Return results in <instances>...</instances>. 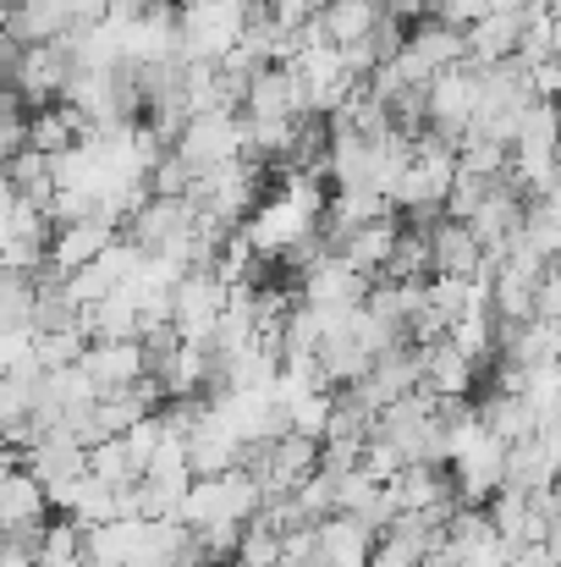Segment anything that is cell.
<instances>
[{
  "instance_id": "1",
  "label": "cell",
  "mask_w": 561,
  "mask_h": 567,
  "mask_svg": "<svg viewBox=\"0 0 561 567\" xmlns=\"http://www.w3.org/2000/svg\"><path fill=\"white\" fill-rule=\"evenodd\" d=\"M172 155L183 161L193 177H204V172H215V166L242 161V116H231V111L187 116V127L172 138Z\"/></svg>"
},
{
  "instance_id": "2",
  "label": "cell",
  "mask_w": 561,
  "mask_h": 567,
  "mask_svg": "<svg viewBox=\"0 0 561 567\" xmlns=\"http://www.w3.org/2000/svg\"><path fill=\"white\" fill-rule=\"evenodd\" d=\"M220 309H226L220 276H209V270H187V276H177V287H172V331H177V342L209 348V331H215Z\"/></svg>"
},
{
  "instance_id": "3",
  "label": "cell",
  "mask_w": 561,
  "mask_h": 567,
  "mask_svg": "<svg viewBox=\"0 0 561 567\" xmlns=\"http://www.w3.org/2000/svg\"><path fill=\"white\" fill-rule=\"evenodd\" d=\"M474 122V72L468 66H446L424 83V127L435 138H446L457 150V138Z\"/></svg>"
},
{
  "instance_id": "4",
  "label": "cell",
  "mask_w": 561,
  "mask_h": 567,
  "mask_svg": "<svg viewBox=\"0 0 561 567\" xmlns=\"http://www.w3.org/2000/svg\"><path fill=\"white\" fill-rule=\"evenodd\" d=\"M193 220H198V209L187 204V198H144L133 215H127V243L138 248V254H166V248H177L187 243V231H193Z\"/></svg>"
},
{
  "instance_id": "5",
  "label": "cell",
  "mask_w": 561,
  "mask_h": 567,
  "mask_svg": "<svg viewBox=\"0 0 561 567\" xmlns=\"http://www.w3.org/2000/svg\"><path fill=\"white\" fill-rule=\"evenodd\" d=\"M66 78H72V55H66L61 44H33V50H22L17 66H11V89L28 100V111H33V105H55L61 89H66Z\"/></svg>"
},
{
  "instance_id": "6",
  "label": "cell",
  "mask_w": 561,
  "mask_h": 567,
  "mask_svg": "<svg viewBox=\"0 0 561 567\" xmlns=\"http://www.w3.org/2000/svg\"><path fill=\"white\" fill-rule=\"evenodd\" d=\"M116 237H122V226H116V220H105V215H83V220H72V226H55V231H50L44 259H50L61 276H72V270L94 265Z\"/></svg>"
},
{
  "instance_id": "7",
  "label": "cell",
  "mask_w": 561,
  "mask_h": 567,
  "mask_svg": "<svg viewBox=\"0 0 561 567\" xmlns=\"http://www.w3.org/2000/svg\"><path fill=\"white\" fill-rule=\"evenodd\" d=\"M374 529L353 513H331L314 524V567H370Z\"/></svg>"
},
{
  "instance_id": "8",
  "label": "cell",
  "mask_w": 561,
  "mask_h": 567,
  "mask_svg": "<svg viewBox=\"0 0 561 567\" xmlns=\"http://www.w3.org/2000/svg\"><path fill=\"white\" fill-rule=\"evenodd\" d=\"M364 292H370V281L353 276L336 254H325L320 265H309L298 276V303H309V309H359Z\"/></svg>"
},
{
  "instance_id": "9",
  "label": "cell",
  "mask_w": 561,
  "mask_h": 567,
  "mask_svg": "<svg viewBox=\"0 0 561 567\" xmlns=\"http://www.w3.org/2000/svg\"><path fill=\"white\" fill-rule=\"evenodd\" d=\"M424 243H429V276H457V281H474L479 270H485V254H479V243H474V231L463 226V220H435L429 231H424Z\"/></svg>"
},
{
  "instance_id": "10",
  "label": "cell",
  "mask_w": 561,
  "mask_h": 567,
  "mask_svg": "<svg viewBox=\"0 0 561 567\" xmlns=\"http://www.w3.org/2000/svg\"><path fill=\"white\" fill-rule=\"evenodd\" d=\"M77 370L94 380V391L105 396V391H122V385L149 375V359H144L138 342H89L83 359H77Z\"/></svg>"
},
{
  "instance_id": "11",
  "label": "cell",
  "mask_w": 561,
  "mask_h": 567,
  "mask_svg": "<svg viewBox=\"0 0 561 567\" xmlns=\"http://www.w3.org/2000/svg\"><path fill=\"white\" fill-rule=\"evenodd\" d=\"M479 364H468L457 348H446V342H435V348H418V391H429V396H463V402H474V391H479Z\"/></svg>"
},
{
  "instance_id": "12",
  "label": "cell",
  "mask_w": 561,
  "mask_h": 567,
  "mask_svg": "<svg viewBox=\"0 0 561 567\" xmlns=\"http://www.w3.org/2000/svg\"><path fill=\"white\" fill-rule=\"evenodd\" d=\"M385 496H391L396 513H429V507H440V502H457L440 463H402V468L385 480Z\"/></svg>"
},
{
  "instance_id": "13",
  "label": "cell",
  "mask_w": 561,
  "mask_h": 567,
  "mask_svg": "<svg viewBox=\"0 0 561 567\" xmlns=\"http://www.w3.org/2000/svg\"><path fill=\"white\" fill-rule=\"evenodd\" d=\"M518 28H523V17H474L463 28V66L485 72V66L512 61L518 55Z\"/></svg>"
},
{
  "instance_id": "14",
  "label": "cell",
  "mask_w": 561,
  "mask_h": 567,
  "mask_svg": "<svg viewBox=\"0 0 561 567\" xmlns=\"http://www.w3.org/2000/svg\"><path fill=\"white\" fill-rule=\"evenodd\" d=\"M22 468L39 480V491L72 485V480H83V446H77L66 430H50V435H39V441L22 452Z\"/></svg>"
},
{
  "instance_id": "15",
  "label": "cell",
  "mask_w": 561,
  "mask_h": 567,
  "mask_svg": "<svg viewBox=\"0 0 561 567\" xmlns=\"http://www.w3.org/2000/svg\"><path fill=\"white\" fill-rule=\"evenodd\" d=\"M44 518H50V502H44L39 480L28 468L0 474V540L6 535H33Z\"/></svg>"
},
{
  "instance_id": "16",
  "label": "cell",
  "mask_w": 561,
  "mask_h": 567,
  "mask_svg": "<svg viewBox=\"0 0 561 567\" xmlns=\"http://www.w3.org/2000/svg\"><path fill=\"white\" fill-rule=\"evenodd\" d=\"M396 231H402V220H396V209H391V215H380V220H370V226L347 231V237H342V248H336V259H342L353 276L374 281V276L385 270L391 248H396Z\"/></svg>"
},
{
  "instance_id": "17",
  "label": "cell",
  "mask_w": 561,
  "mask_h": 567,
  "mask_svg": "<svg viewBox=\"0 0 561 567\" xmlns=\"http://www.w3.org/2000/svg\"><path fill=\"white\" fill-rule=\"evenodd\" d=\"M83 133H89V122H83L72 105H61V100H55V105H33V111H28V122H22V144H28V150H39L44 161H50V155H61V150H72Z\"/></svg>"
},
{
  "instance_id": "18",
  "label": "cell",
  "mask_w": 561,
  "mask_h": 567,
  "mask_svg": "<svg viewBox=\"0 0 561 567\" xmlns=\"http://www.w3.org/2000/svg\"><path fill=\"white\" fill-rule=\"evenodd\" d=\"M320 28H325V44L347 50L359 39H370L374 22H380V0H320Z\"/></svg>"
},
{
  "instance_id": "19",
  "label": "cell",
  "mask_w": 561,
  "mask_h": 567,
  "mask_svg": "<svg viewBox=\"0 0 561 567\" xmlns=\"http://www.w3.org/2000/svg\"><path fill=\"white\" fill-rule=\"evenodd\" d=\"M402 44L424 61V72H429V78H435V72H446V66H463V33H457V28H446L440 17L413 22Z\"/></svg>"
},
{
  "instance_id": "20",
  "label": "cell",
  "mask_w": 561,
  "mask_h": 567,
  "mask_svg": "<svg viewBox=\"0 0 561 567\" xmlns=\"http://www.w3.org/2000/svg\"><path fill=\"white\" fill-rule=\"evenodd\" d=\"M518 231H523V243H529L546 265H557V248H561L557 198H523V220H518Z\"/></svg>"
},
{
  "instance_id": "21",
  "label": "cell",
  "mask_w": 561,
  "mask_h": 567,
  "mask_svg": "<svg viewBox=\"0 0 561 567\" xmlns=\"http://www.w3.org/2000/svg\"><path fill=\"white\" fill-rule=\"evenodd\" d=\"M89 337L72 326V331H33V364L39 370H72L83 359Z\"/></svg>"
},
{
  "instance_id": "22",
  "label": "cell",
  "mask_w": 561,
  "mask_h": 567,
  "mask_svg": "<svg viewBox=\"0 0 561 567\" xmlns=\"http://www.w3.org/2000/svg\"><path fill=\"white\" fill-rule=\"evenodd\" d=\"M325 424H331V391H309V396H298L292 408H287V430L292 435H303V441H325Z\"/></svg>"
},
{
  "instance_id": "23",
  "label": "cell",
  "mask_w": 561,
  "mask_h": 567,
  "mask_svg": "<svg viewBox=\"0 0 561 567\" xmlns=\"http://www.w3.org/2000/svg\"><path fill=\"white\" fill-rule=\"evenodd\" d=\"M292 507H298V518H303V524H320V518H331V513H336V480L314 468V474H309V480L292 491Z\"/></svg>"
},
{
  "instance_id": "24",
  "label": "cell",
  "mask_w": 561,
  "mask_h": 567,
  "mask_svg": "<svg viewBox=\"0 0 561 567\" xmlns=\"http://www.w3.org/2000/svg\"><path fill=\"white\" fill-rule=\"evenodd\" d=\"M226 567H281V540L248 518V524H242V540H237V551H231Z\"/></svg>"
},
{
  "instance_id": "25",
  "label": "cell",
  "mask_w": 561,
  "mask_h": 567,
  "mask_svg": "<svg viewBox=\"0 0 561 567\" xmlns=\"http://www.w3.org/2000/svg\"><path fill=\"white\" fill-rule=\"evenodd\" d=\"M28 315H33V281H28V276L0 270V331L28 326Z\"/></svg>"
},
{
  "instance_id": "26",
  "label": "cell",
  "mask_w": 561,
  "mask_h": 567,
  "mask_svg": "<svg viewBox=\"0 0 561 567\" xmlns=\"http://www.w3.org/2000/svg\"><path fill=\"white\" fill-rule=\"evenodd\" d=\"M485 193H490L485 177L457 172V177H451V188H446V198H440V215H446V220H468V215L479 209V198H485Z\"/></svg>"
},
{
  "instance_id": "27",
  "label": "cell",
  "mask_w": 561,
  "mask_h": 567,
  "mask_svg": "<svg viewBox=\"0 0 561 567\" xmlns=\"http://www.w3.org/2000/svg\"><path fill=\"white\" fill-rule=\"evenodd\" d=\"M479 11H485V17H523L529 0H479Z\"/></svg>"
},
{
  "instance_id": "28",
  "label": "cell",
  "mask_w": 561,
  "mask_h": 567,
  "mask_svg": "<svg viewBox=\"0 0 561 567\" xmlns=\"http://www.w3.org/2000/svg\"><path fill=\"white\" fill-rule=\"evenodd\" d=\"M11 6H22V0H0V11H11Z\"/></svg>"
},
{
  "instance_id": "29",
  "label": "cell",
  "mask_w": 561,
  "mask_h": 567,
  "mask_svg": "<svg viewBox=\"0 0 561 567\" xmlns=\"http://www.w3.org/2000/svg\"><path fill=\"white\" fill-rule=\"evenodd\" d=\"M281 567H314V563H281Z\"/></svg>"
},
{
  "instance_id": "30",
  "label": "cell",
  "mask_w": 561,
  "mask_h": 567,
  "mask_svg": "<svg viewBox=\"0 0 561 567\" xmlns=\"http://www.w3.org/2000/svg\"><path fill=\"white\" fill-rule=\"evenodd\" d=\"M198 567H215V563H198Z\"/></svg>"
}]
</instances>
